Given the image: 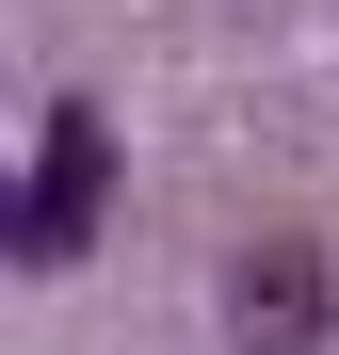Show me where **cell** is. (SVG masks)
Wrapping results in <instances>:
<instances>
[{
  "mask_svg": "<svg viewBox=\"0 0 339 355\" xmlns=\"http://www.w3.org/2000/svg\"><path fill=\"white\" fill-rule=\"evenodd\" d=\"M97 194H113V130H97V97H65V113H49V162H33V210H17V259L65 275L97 243Z\"/></svg>",
  "mask_w": 339,
  "mask_h": 355,
  "instance_id": "1",
  "label": "cell"
},
{
  "mask_svg": "<svg viewBox=\"0 0 339 355\" xmlns=\"http://www.w3.org/2000/svg\"><path fill=\"white\" fill-rule=\"evenodd\" d=\"M307 339H323V259L291 226H259L226 259V355H307Z\"/></svg>",
  "mask_w": 339,
  "mask_h": 355,
  "instance_id": "2",
  "label": "cell"
}]
</instances>
